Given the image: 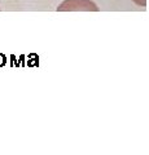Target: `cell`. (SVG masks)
<instances>
[{
  "label": "cell",
  "instance_id": "cell-1",
  "mask_svg": "<svg viewBox=\"0 0 149 155\" xmlns=\"http://www.w3.org/2000/svg\"><path fill=\"white\" fill-rule=\"evenodd\" d=\"M57 11L59 12H78V11L97 12L99 8L91 0H65L57 8Z\"/></svg>",
  "mask_w": 149,
  "mask_h": 155
},
{
  "label": "cell",
  "instance_id": "cell-2",
  "mask_svg": "<svg viewBox=\"0 0 149 155\" xmlns=\"http://www.w3.org/2000/svg\"><path fill=\"white\" fill-rule=\"evenodd\" d=\"M132 2H135L137 5H141V7H145V0H132Z\"/></svg>",
  "mask_w": 149,
  "mask_h": 155
}]
</instances>
